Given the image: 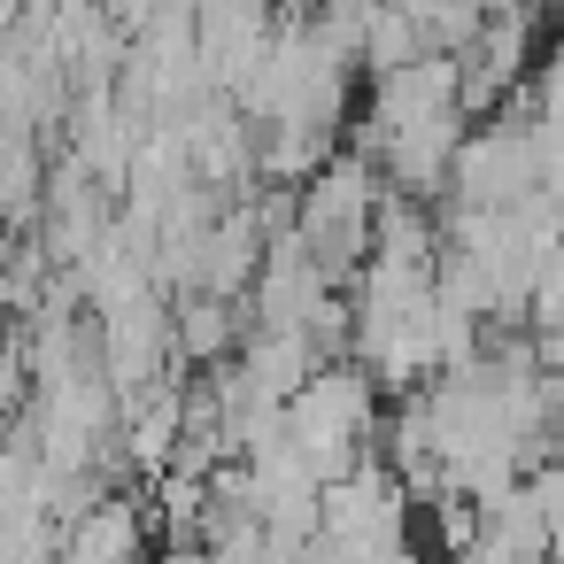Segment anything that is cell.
<instances>
[{
	"mask_svg": "<svg viewBox=\"0 0 564 564\" xmlns=\"http://www.w3.org/2000/svg\"><path fill=\"white\" fill-rule=\"evenodd\" d=\"M379 425H387V410H379V379H371L356 356L325 364V371L286 402V441H294V456H302L325 487L348 479V471L379 448Z\"/></svg>",
	"mask_w": 564,
	"mask_h": 564,
	"instance_id": "1",
	"label": "cell"
},
{
	"mask_svg": "<svg viewBox=\"0 0 564 564\" xmlns=\"http://www.w3.org/2000/svg\"><path fill=\"white\" fill-rule=\"evenodd\" d=\"M379 209H387V171H379L364 148H340V155L302 186L294 232H302L310 256L348 286V279L371 263V248H379Z\"/></svg>",
	"mask_w": 564,
	"mask_h": 564,
	"instance_id": "2",
	"label": "cell"
},
{
	"mask_svg": "<svg viewBox=\"0 0 564 564\" xmlns=\"http://www.w3.org/2000/svg\"><path fill=\"white\" fill-rule=\"evenodd\" d=\"M541 178H549V140H541L533 94L518 86L487 124L464 132V155H456L448 202H456V209H518V202L541 194Z\"/></svg>",
	"mask_w": 564,
	"mask_h": 564,
	"instance_id": "3",
	"label": "cell"
},
{
	"mask_svg": "<svg viewBox=\"0 0 564 564\" xmlns=\"http://www.w3.org/2000/svg\"><path fill=\"white\" fill-rule=\"evenodd\" d=\"M425 502L410 495V479L371 448L348 479H333L325 487V533H348V541H364V549H394V541H410V518H417Z\"/></svg>",
	"mask_w": 564,
	"mask_h": 564,
	"instance_id": "4",
	"label": "cell"
},
{
	"mask_svg": "<svg viewBox=\"0 0 564 564\" xmlns=\"http://www.w3.org/2000/svg\"><path fill=\"white\" fill-rule=\"evenodd\" d=\"M148 518L140 495H101L63 525V564H148Z\"/></svg>",
	"mask_w": 564,
	"mask_h": 564,
	"instance_id": "5",
	"label": "cell"
},
{
	"mask_svg": "<svg viewBox=\"0 0 564 564\" xmlns=\"http://www.w3.org/2000/svg\"><path fill=\"white\" fill-rule=\"evenodd\" d=\"M417 55H433L425 24L402 9V0H379V9L364 17V70L387 78V70H402V63H417Z\"/></svg>",
	"mask_w": 564,
	"mask_h": 564,
	"instance_id": "6",
	"label": "cell"
},
{
	"mask_svg": "<svg viewBox=\"0 0 564 564\" xmlns=\"http://www.w3.org/2000/svg\"><path fill=\"white\" fill-rule=\"evenodd\" d=\"M541 140H549V178H541V194L564 209V124H541Z\"/></svg>",
	"mask_w": 564,
	"mask_h": 564,
	"instance_id": "7",
	"label": "cell"
},
{
	"mask_svg": "<svg viewBox=\"0 0 564 564\" xmlns=\"http://www.w3.org/2000/svg\"><path fill=\"white\" fill-rule=\"evenodd\" d=\"M549 564H564V518H556V541H549Z\"/></svg>",
	"mask_w": 564,
	"mask_h": 564,
	"instance_id": "8",
	"label": "cell"
}]
</instances>
